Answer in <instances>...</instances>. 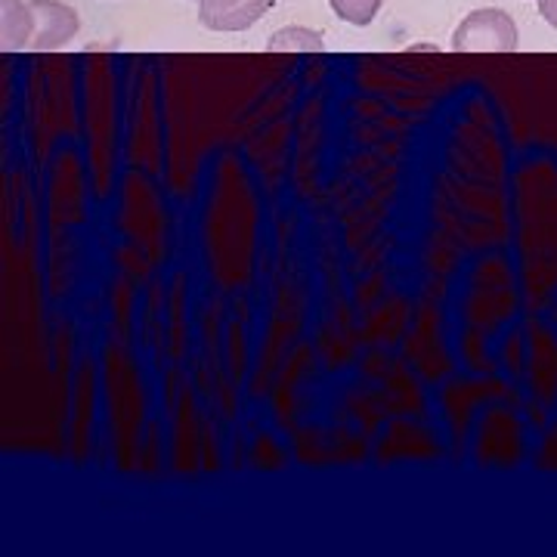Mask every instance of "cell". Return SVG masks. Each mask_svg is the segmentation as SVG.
Returning a JSON list of instances; mask_svg holds the SVG:
<instances>
[{
  "instance_id": "4",
  "label": "cell",
  "mask_w": 557,
  "mask_h": 557,
  "mask_svg": "<svg viewBox=\"0 0 557 557\" xmlns=\"http://www.w3.org/2000/svg\"><path fill=\"white\" fill-rule=\"evenodd\" d=\"M32 40V7L25 0H0V44L7 50L28 47Z\"/></svg>"
},
{
  "instance_id": "3",
  "label": "cell",
  "mask_w": 557,
  "mask_h": 557,
  "mask_svg": "<svg viewBox=\"0 0 557 557\" xmlns=\"http://www.w3.org/2000/svg\"><path fill=\"white\" fill-rule=\"evenodd\" d=\"M273 7L276 0H199V22L208 32H245Z\"/></svg>"
},
{
  "instance_id": "6",
  "label": "cell",
  "mask_w": 557,
  "mask_h": 557,
  "mask_svg": "<svg viewBox=\"0 0 557 557\" xmlns=\"http://www.w3.org/2000/svg\"><path fill=\"white\" fill-rule=\"evenodd\" d=\"M329 3H332V10H335L338 20L362 28V25H372V20L379 16L384 0H329Z\"/></svg>"
},
{
  "instance_id": "2",
  "label": "cell",
  "mask_w": 557,
  "mask_h": 557,
  "mask_svg": "<svg viewBox=\"0 0 557 557\" xmlns=\"http://www.w3.org/2000/svg\"><path fill=\"white\" fill-rule=\"evenodd\" d=\"M32 7V50H57L78 35V13L62 0H28Z\"/></svg>"
},
{
  "instance_id": "7",
  "label": "cell",
  "mask_w": 557,
  "mask_h": 557,
  "mask_svg": "<svg viewBox=\"0 0 557 557\" xmlns=\"http://www.w3.org/2000/svg\"><path fill=\"white\" fill-rule=\"evenodd\" d=\"M539 16L552 28H557V0H539Z\"/></svg>"
},
{
  "instance_id": "5",
  "label": "cell",
  "mask_w": 557,
  "mask_h": 557,
  "mask_svg": "<svg viewBox=\"0 0 557 557\" xmlns=\"http://www.w3.org/2000/svg\"><path fill=\"white\" fill-rule=\"evenodd\" d=\"M267 50H300V53H307V50H325V38L313 32V28H304V25H288V28H282L276 35H270L267 40Z\"/></svg>"
},
{
  "instance_id": "1",
  "label": "cell",
  "mask_w": 557,
  "mask_h": 557,
  "mask_svg": "<svg viewBox=\"0 0 557 557\" xmlns=\"http://www.w3.org/2000/svg\"><path fill=\"white\" fill-rule=\"evenodd\" d=\"M453 50L458 53H511V50H518V25L505 10L480 7L474 13H468L453 32Z\"/></svg>"
}]
</instances>
